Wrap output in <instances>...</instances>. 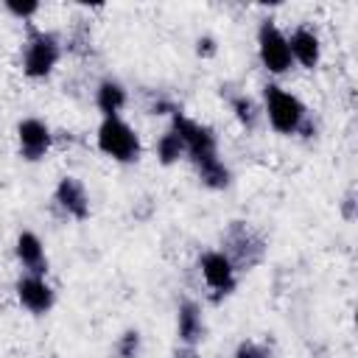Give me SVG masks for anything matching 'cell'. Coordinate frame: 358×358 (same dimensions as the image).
<instances>
[{
  "mask_svg": "<svg viewBox=\"0 0 358 358\" xmlns=\"http://www.w3.org/2000/svg\"><path fill=\"white\" fill-rule=\"evenodd\" d=\"M117 355L120 358H140V333L137 330H126L117 338Z\"/></svg>",
  "mask_w": 358,
  "mask_h": 358,
  "instance_id": "d6986e66",
  "label": "cell"
},
{
  "mask_svg": "<svg viewBox=\"0 0 358 358\" xmlns=\"http://www.w3.org/2000/svg\"><path fill=\"white\" fill-rule=\"evenodd\" d=\"M14 255L20 260V266L25 268V274H42L48 271V257H45V246L39 241L36 232L31 229H22L14 241Z\"/></svg>",
  "mask_w": 358,
  "mask_h": 358,
  "instance_id": "7c38bea8",
  "label": "cell"
},
{
  "mask_svg": "<svg viewBox=\"0 0 358 358\" xmlns=\"http://www.w3.org/2000/svg\"><path fill=\"white\" fill-rule=\"evenodd\" d=\"M171 129L182 137L190 162L218 154V140H215V131L210 126H204V123H199V120H193L182 112H173V126Z\"/></svg>",
  "mask_w": 358,
  "mask_h": 358,
  "instance_id": "8992f818",
  "label": "cell"
},
{
  "mask_svg": "<svg viewBox=\"0 0 358 358\" xmlns=\"http://www.w3.org/2000/svg\"><path fill=\"white\" fill-rule=\"evenodd\" d=\"M193 168H196V173H199V182H201L204 187H210V190H224V187L229 185V179H232L229 168L218 159V154L204 157V159H196Z\"/></svg>",
  "mask_w": 358,
  "mask_h": 358,
  "instance_id": "9a60e30c",
  "label": "cell"
},
{
  "mask_svg": "<svg viewBox=\"0 0 358 358\" xmlns=\"http://www.w3.org/2000/svg\"><path fill=\"white\" fill-rule=\"evenodd\" d=\"M129 95H126V87L117 81V78H103L95 90V106L103 117H120L123 106H126Z\"/></svg>",
  "mask_w": 358,
  "mask_h": 358,
  "instance_id": "5bb4252c",
  "label": "cell"
},
{
  "mask_svg": "<svg viewBox=\"0 0 358 358\" xmlns=\"http://www.w3.org/2000/svg\"><path fill=\"white\" fill-rule=\"evenodd\" d=\"M257 56H260V64L274 76L288 73L294 64L288 50V36L280 31L274 20H263L257 28Z\"/></svg>",
  "mask_w": 358,
  "mask_h": 358,
  "instance_id": "5b68a950",
  "label": "cell"
},
{
  "mask_svg": "<svg viewBox=\"0 0 358 358\" xmlns=\"http://www.w3.org/2000/svg\"><path fill=\"white\" fill-rule=\"evenodd\" d=\"M224 246L221 249L235 268H252L257 266L263 257H266V241L257 229H252L246 221H232V227L227 229V238H224Z\"/></svg>",
  "mask_w": 358,
  "mask_h": 358,
  "instance_id": "277c9868",
  "label": "cell"
},
{
  "mask_svg": "<svg viewBox=\"0 0 358 358\" xmlns=\"http://www.w3.org/2000/svg\"><path fill=\"white\" fill-rule=\"evenodd\" d=\"M199 271L207 282V288L213 291V299L218 302L221 296L232 294L238 285V268L232 266V260L221 252V249H210L199 257Z\"/></svg>",
  "mask_w": 358,
  "mask_h": 358,
  "instance_id": "52a82bcc",
  "label": "cell"
},
{
  "mask_svg": "<svg viewBox=\"0 0 358 358\" xmlns=\"http://www.w3.org/2000/svg\"><path fill=\"white\" fill-rule=\"evenodd\" d=\"M182 157H187L185 143H182V137H179L173 129H168V131L157 140V159H159L162 165H173V162H179Z\"/></svg>",
  "mask_w": 358,
  "mask_h": 358,
  "instance_id": "e0dca14e",
  "label": "cell"
},
{
  "mask_svg": "<svg viewBox=\"0 0 358 358\" xmlns=\"http://www.w3.org/2000/svg\"><path fill=\"white\" fill-rule=\"evenodd\" d=\"M14 291H17V299L20 305L28 310V313H48L56 302V294L50 288V282L42 277V274H22L17 282H14Z\"/></svg>",
  "mask_w": 358,
  "mask_h": 358,
  "instance_id": "9c48e42d",
  "label": "cell"
},
{
  "mask_svg": "<svg viewBox=\"0 0 358 358\" xmlns=\"http://www.w3.org/2000/svg\"><path fill=\"white\" fill-rule=\"evenodd\" d=\"M53 201L59 204V210L67 215V218H76V221H84L90 215V196H87V187L76 179V176H62L56 190H53Z\"/></svg>",
  "mask_w": 358,
  "mask_h": 358,
  "instance_id": "30bf717a",
  "label": "cell"
},
{
  "mask_svg": "<svg viewBox=\"0 0 358 358\" xmlns=\"http://www.w3.org/2000/svg\"><path fill=\"white\" fill-rule=\"evenodd\" d=\"M62 59V42L50 31H31L22 48V73L28 78H48Z\"/></svg>",
  "mask_w": 358,
  "mask_h": 358,
  "instance_id": "7a4b0ae2",
  "label": "cell"
},
{
  "mask_svg": "<svg viewBox=\"0 0 358 358\" xmlns=\"http://www.w3.org/2000/svg\"><path fill=\"white\" fill-rule=\"evenodd\" d=\"M196 53H199L201 59H213V56L218 53L215 39H213V36H199V39H196Z\"/></svg>",
  "mask_w": 358,
  "mask_h": 358,
  "instance_id": "44dd1931",
  "label": "cell"
},
{
  "mask_svg": "<svg viewBox=\"0 0 358 358\" xmlns=\"http://www.w3.org/2000/svg\"><path fill=\"white\" fill-rule=\"evenodd\" d=\"M263 112H266L271 129L280 134H299V131L310 134V117H308L305 103L294 92L282 90L277 84L263 87Z\"/></svg>",
  "mask_w": 358,
  "mask_h": 358,
  "instance_id": "6da1fadb",
  "label": "cell"
},
{
  "mask_svg": "<svg viewBox=\"0 0 358 358\" xmlns=\"http://www.w3.org/2000/svg\"><path fill=\"white\" fill-rule=\"evenodd\" d=\"M6 11L14 14L17 20H31L39 11V3H14V0H8L6 3Z\"/></svg>",
  "mask_w": 358,
  "mask_h": 358,
  "instance_id": "ffe728a7",
  "label": "cell"
},
{
  "mask_svg": "<svg viewBox=\"0 0 358 358\" xmlns=\"http://www.w3.org/2000/svg\"><path fill=\"white\" fill-rule=\"evenodd\" d=\"M98 148L115 162H137L140 159V134L120 117H103L98 126Z\"/></svg>",
  "mask_w": 358,
  "mask_h": 358,
  "instance_id": "3957f363",
  "label": "cell"
},
{
  "mask_svg": "<svg viewBox=\"0 0 358 358\" xmlns=\"http://www.w3.org/2000/svg\"><path fill=\"white\" fill-rule=\"evenodd\" d=\"M229 109H232L235 120H238L246 131H255V129H257V123H260V117H263V109L257 106V101H255V98H249V95H243V92L229 98Z\"/></svg>",
  "mask_w": 358,
  "mask_h": 358,
  "instance_id": "2e32d148",
  "label": "cell"
},
{
  "mask_svg": "<svg viewBox=\"0 0 358 358\" xmlns=\"http://www.w3.org/2000/svg\"><path fill=\"white\" fill-rule=\"evenodd\" d=\"M288 50H291V59L294 64L305 67V70H313L322 59V42H319V34L308 25H296L288 36Z\"/></svg>",
  "mask_w": 358,
  "mask_h": 358,
  "instance_id": "8fae6325",
  "label": "cell"
},
{
  "mask_svg": "<svg viewBox=\"0 0 358 358\" xmlns=\"http://www.w3.org/2000/svg\"><path fill=\"white\" fill-rule=\"evenodd\" d=\"M232 358H271V350H268V344H263V341L246 338V341H241V344L235 347V355H232Z\"/></svg>",
  "mask_w": 358,
  "mask_h": 358,
  "instance_id": "ac0fdd59",
  "label": "cell"
},
{
  "mask_svg": "<svg viewBox=\"0 0 358 358\" xmlns=\"http://www.w3.org/2000/svg\"><path fill=\"white\" fill-rule=\"evenodd\" d=\"M176 333H179V341L187 344V347H196V344L204 338L201 308H199L193 299L179 302V310H176Z\"/></svg>",
  "mask_w": 358,
  "mask_h": 358,
  "instance_id": "4fadbf2b",
  "label": "cell"
},
{
  "mask_svg": "<svg viewBox=\"0 0 358 358\" xmlns=\"http://www.w3.org/2000/svg\"><path fill=\"white\" fill-rule=\"evenodd\" d=\"M344 215L352 218V193H347V199H344Z\"/></svg>",
  "mask_w": 358,
  "mask_h": 358,
  "instance_id": "603a6c76",
  "label": "cell"
},
{
  "mask_svg": "<svg viewBox=\"0 0 358 358\" xmlns=\"http://www.w3.org/2000/svg\"><path fill=\"white\" fill-rule=\"evenodd\" d=\"M173 358H196V347H187V344H182L179 350H176V355Z\"/></svg>",
  "mask_w": 358,
  "mask_h": 358,
  "instance_id": "7402d4cb",
  "label": "cell"
},
{
  "mask_svg": "<svg viewBox=\"0 0 358 358\" xmlns=\"http://www.w3.org/2000/svg\"><path fill=\"white\" fill-rule=\"evenodd\" d=\"M17 145H20V157L28 162L42 159L50 145H53V131L45 120L39 117H22L17 123Z\"/></svg>",
  "mask_w": 358,
  "mask_h": 358,
  "instance_id": "ba28073f",
  "label": "cell"
}]
</instances>
